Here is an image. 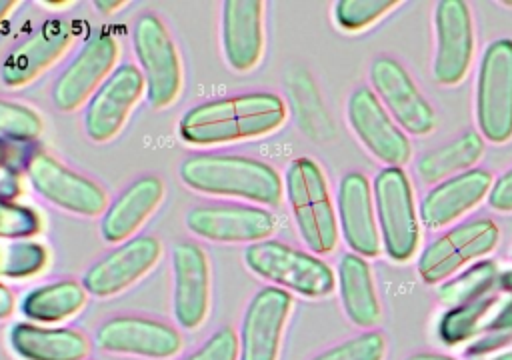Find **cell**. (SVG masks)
I'll use <instances>...</instances> for the list:
<instances>
[{
  "instance_id": "cell-1",
  "label": "cell",
  "mask_w": 512,
  "mask_h": 360,
  "mask_svg": "<svg viewBox=\"0 0 512 360\" xmlns=\"http://www.w3.org/2000/svg\"><path fill=\"white\" fill-rule=\"evenodd\" d=\"M288 118L286 102L274 92H244L190 106L178 134L190 146H222L274 134Z\"/></svg>"
},
{
  "instance_id": "cell-2",
  "label": "cell",
  "mask_w": 512,
  "mask_h": 360,
  "mask_svg": "<svg viewBox=\"0 0 512 360\" xmlns=\"http://www.w3.org/2000/svg\"><path fill=\"white\" fill-rule=\"evenodd\" d=\"M178 174L188 188L208 196L238 198L264 206H276L284 196L280 172L272 164L250 156L198 152L180 162Z\"/></svg>"
},
{
  "instance_id": "cell-3",
  "label": "cell",
  "mask_w": 512,
  "mask_h": 360,
  "mask_svg": "<svg viewBox=\"0 0 512 360\" xmlns=\"http://www.w3.org/2000/svg\"><path fill=\"white\" fill-rule=\"evenodd\" d=\"M284 196L304 246L316 256L334 252L340 230L322 166L310 156L290 160L284 170Z\"/></svg>"
},
{
  "instance_id": "cell-4",
  "label": "cell",
  "mask_w": 512,
  "mask_h": 360,
  "mask_svg": "<svg viewBox=\"0 0 512 360\" xmlns=\"http://www.w3.org/2000/svg\"><path fill=\"white\" fill-rule=\"evenodd\" d=\"M242 258L252 274L290 294L326 298L336 288V276L320 256L274 238L248 244Z\"/></svg>"
},
{
  "instance_id": "cell-5",
  "label": "cell",
  "mask_w": 512,
  "mask_h": 360,
  "mask_svg": "<svg viewBox=\"0 0 512 360\" xmlns=\"http://www.w3.org/2000/svg\"><path fill=\"white\" fill-rule=\"evenodd\" d=\"M382 250L392 262H408L420 244V216L404 168L384 166L372 180Z\"/></svg>"
},
{
  "instance_id": "cell-6",
  "label": "cell",
  "mask_w": 512,
  "mask_h": 360,
  "mask_svg": "<svg viewBox=\"0 0 512 360\" xmlns=\"http://www.w3.org/2000/svg\"><path fill=\"white\" fill-rule=\"evenodd\" d=\"M474 118L484 140L504 144L512 138V38H496L482 52Z\"/></svg>"
},
{
  "instance_id": "cell-7",
  "label": "cell",
  "mask_w": 512,
  "mask_h": 360,
  "mask_svg": "<svg viewBox=\"0 0 512 360\" xmlns=\"http://www.w3.org/2000/svg\"><path fill=\"white\" fill-rule=\"evenodd\" d=\"M500 242V228L486 216L458 222L432 238L418 254L416 270L424 284L438 286L462 268L488 256Z\"/></svg>"
},
{
  "instance_id": "cell-8",
  "label": "cell",
  "mask_w": 512,
  "mask_h": 360,
  "mask_svg": "<svg viewBox=\"0 0 512 360\" xmlns=\"http://www.w3.org/2000/svg\"><path fill=\"white\" fill-rule=\"evenodd\" d=\"M132 46L146 82L148 102L156 110L172 106L182 92L184 70L180 52L164 22L152 12L138 16L132 30Z\"/></svg>"
},
{
  "instance_id": "cell-9",
  "label": "cell",
  "mask_w": 512,
  "mask_h": 360,
  "mask_svg": "<svg viewBox=\"0 0 512 360\" xmlns=\"http://www.w3.org/2000/svg\"><path fill=\"white\" fill-rule=\"evenodd\" d=\"M118 56L120 44L112 32L92 34L58 74L52 86V104L60 112L80 110L116 70Z\"/></svg>"
},
{
  "instance_id": "cell-10",
  "label": "cell",
  "mask_w": 512,
  "mask_h": 360,
  "mask_svg": "<svg viewBox=\"0 0 512 360\" xmlns=\"http://www.w3.org/2000/svg\"><path fill=\"white\" fill-rule=\"evenodd\" d=\"M26 178L44 200L70 214L98 218L108 208L106 192L98 182L68 168L46 152L28 156Z\"/></svg>"
},
{
  "instance_id": "cell-11",
  "label": "cell",
  "mask_w": 512,
  "mask_h": 360,
  "mask_svg": "<svg viewBox=\"0 0 512 360\" xmlns=\"http://www.w3.org/2000/svg\"><path fill=\"white\" fill-rule=\"evenodd\" d=\"M368 80L372 92L406 134L426 136L436 128V110L394 56H374Z\"/></svg>"
},
{
  "instance_id": "cell-12",
  "label": "cell",
  "mask_w": 512,
  "mask_h": 360,
  "mask_svg": "<svg viewBox=\"0 0 512 360\" xmlns=\"http://www.w3.org/2000/svg\"><path fill=\"white\" fill-rule=\"evenodd\" d=\"M186 228L204 240L218 244H256L274 234L278 220L254 204L220 202L192 206L184 216Z\"/></svg>"
},
{
  "instance_id": "cell-13",
  "label": "cell",
  "mask_w": 512,
  "mask_h": 360,
  "mask_svg": "<svg viewBox=\"0 0 512 360\" xmlns=\"http://www.w3.org/2000/svg\"><path fill=\"white\" fill-rule=\"evenodd\" d=\"M432 76L440 86L460 84L474 60L476 38L468 2L440 0L434 4Z\"/></svg>"
},
{
  "instance_id": "cell-14",
  "label": "cell",
  "mask_w": 512,
  "mask_h": 360,
  "mask_svg": "<svg viewBox=\"0 0 512 360\" xmlns=\"http://www.w3.org/2000/svg\"><path fill=\"white\" fill-rule=\"evenodd\" d=\"M346 120L360 144L384 166L402 168L412 158L408 134L394 122L368 86H356L346 100Z\"/></svg>"
},
{
  "instance_id": "cell-15",
  "label": "cell",
  "mask_w": 512,
  "mask_h": 360,
  "mask_svg": "<svg viewBox=\"0 0 512 360\" xmlns=\"http://www.w3.org/2000/svg\"><path fill=\"white\" fill-rule=\"evenodd\" d=\"M94 344L108 354L168 360L182 350L184 338L168 322L136 314H118L98 324Z\"/></svg>"
},
{
  "instance_id": "cell-16",
  "label": "cell",
  "mask_w": 512,
  "mask_h": 360,
  "mask_svg": "<svg viewBox=\"0 0 512 360\" xmlns=\"http://www.w3.org/2000/svg\"><path fill=\"white\" fill-rule=\"evenodd\" d=\"M146 94V82L136 64H120L90 98L84 110V132L96 144L114 140Z\"/></svg>"
},
{
  "instance_id": "cell-17",
  "label": "cell",
  "mask_w": 512,
  "mask_h": 360,
  "mask_svg": "<svg viewBox=\"0 0 512 360\" xmlns=\"http://www.w3.org/2000/svg\"><path fill=\"white\" fill-rule=\"evenodd\" d=\"M162 244L156 236L136 234L90 264L82 286L90 296L112 298L140 282L160 260Z\"/></svg>"
},
{
  "instance_id": "cell-18",
  "label": "cell",
  "mask_w": 512,
  "mask_h": 360,
  "mask_svg": "<svg viewBox=\"0 0 512 360\" xmlns=\"http://www.w3.org/2000/svg\"><path fill=\"white\" fill-rule=\"evenodd\" d=\"M294 298L278 286H262L250 298L240 332V360H278Z\"/></svg>"
},
{
  "instance_id": "cell-19",
  "label": "cell",
  "mask_w": 512,
  "mask_h": 360,
  "mask_svg": "<svg viewBox=\"0 0 512 360\" xmlns=\"http://www.w3.org/2000/svg\"><path fill=\"white\" fill-rule=\"evenodd\" d=\"M172 312L182 330L200 328L210 312L212 274L206 252L192 240L172 244Z\"/></svg>"
},
{
  "instance_id": "cell-20",
  "label": "cell",
  "mask_w": 512,
  "mask_h": 360,
  "mask_svg": "<svg viewBox=\"0 0 512 360\" xmlns=\"http://www.w3.org/2000/svg\"><path fill=\"white\" fill-rule=\"evenodd\" d=\"M74 44V26L64 18L44 20L24 42L14 46L2 66L0 78L8 88H22L52 68Z\"/></svg>"
},
{
  "instance_id": "cell-21",
  "label": "cell",
  "mask_w": 512,
  "mask_h": 360,
  "mask_svg": "<svg viewBox=\"0 0 512 360\" xmlns=\"http://www.w3.org/2000/svg\"><path fill=\"white\" fill-rule=\"evenodd\" d=\"M338 230L350 252L374 258L382 252V240L374 210L372 184L360 170L346 172L336 190Z\"/></svg>"
},
{
  "instance_id": "cell-22",
  "label": "cell",
  "mask_w": 512,
  "mask_h": 360,
  "mask_svg": "<svg viewBox=\"0 0 512 360\" xmlns=\"http://www.w3.org/2000/svg\"><path fill=\"white\" fill-rule=\"evenodd\" d=\"M494 176L486 168H470L434 184L418 204L420 224L428 230L444 228L476 208L492 188Z\"/></svg>"
},
{
  "instance_id": "cell-23",
  "label": "cell",
  "mask_w": 512,
  "mask_h": 360,
  "mask_svg": "<svg viewBox=\"0 0 512 360\" xmlns=\"http://www.w3.org/2000/svg\"><path fill=\"white\" fill-rule=\"evenodd\" d=\"M264 10L260 0H226L222 4V54L238 74L254 70L264 54Z\"/></svg>"
},
{
  "instance_id": "cell-24",
  "label": "cell",
  "mask_w": 512,
  "mask_h": 360,
  "mask_svg": "<svg viewBox=\"0 0 512 360\" xmlns=\"http://www.w3.org/2000/svg\"><path fill=\"white\" fill-rule=\"evenodd\" d=\"M164 198V184L154 174H144L130 182L108 204L100 220V234L108 244H122L136 236L142 224L158 210Z\"/></svg>"
},
{
  "instance_id": "cell-25",
  "label": "cell",
  "mask_w": 512,
  "mask_h": 360,
  "mask_svg": "<svg viewBox=\"0 0 512 360\" xmlns=\"http://www.w3.org/2000/svg\"><path fill=\"white\" fill-rule=\"evenodd\" d=\"M10 350L20 360H88V338L68 326L14 322L8 332Z\"/></svg>"
},
{
  "instance_id": "cell-26",
  "label": "cell",
  "mask_w": 512,
  "mask_h": 360,
  "mask_svg": "<svg viewBox=\"0 0 512 360\" xmlns=\"http://www.w3.org/2000/svg\"><path fill=\"white\" fill-rule=\"evenodd\" d=\"M336 286L346 318L358 328L372 330L382 318V306L368 260L354 252H344L336 268Z\"/></svg>"
},
{
  "instance_id": "cell-27",
  "label": "cell",
  "mask_w": 512,
  "mask_h": 360,
  "mask_svg": "<svg viewBox=\"0 0 512 360\" xmlns=\"http://www.w3.org/2000/svg\"><path fill=\"white\" fill-rule=\"evenodd\" d=\"M484 154V138L476 130H464L452 140L422 152L416 160V176L424 184H438L460 172L476 168Z\"/></svg>"
},
{
  "instance_id": "cell-28",
  "label": "cell",
  "mask_w": 512,
  "mask_h": 360,
  "mask_svg": "<svg viewBox=\"0 0 512 360\" xmlns=\"http://www.w3.org/2000/svg\"><path fill=\"white\" fill-rule=\"evenodd\" d=\"M86 302L88 292L82 282L62 278L28 290L20 300V312L36 324H58L80 314Z\"/></svg>"
},
{
  "instance_id": "cell-29",
  "label": "cell",
  "mask_w": 512,
  "mask_h": 360,
  "mask_svg": "<svg viewBox=\"0 0 512 360\" xmlns=\"http://www.w3.org/2000/svg\"><path fill=\"white\" fill-rule=\"evenodd\" d=\"M504 292L492 290L484 296H478L466 304L446 308V312L438 320V338L446 346H460L468 344L484 326L492 310L502 300Z\"/></svg>"
},
{
  "instance_id": "cell-30",
  "label": "cell",
  "mask_w": 512,
  "mask_h": 360,
  "mask_svg": "<svg viewBox=\"0 0 512 360\" xmlns=\"http://www.w3.org/2000/svg\"><path fill=\"white\" fill-rule=\"evenodd\" d=\"M500 266L496 260L482 258L464 270L456 272L436 288V298L446 308H454L460 304H466L478 296H484L498 288L500 278Z\"/></svg>"
},
{
  "instance_id": "cell-31",
  "label": "cell",
  "mask_w": 512,
  "mask_h": 360,
  "mask_svg": "<svg viewBox=\"0 0 512 360\" xmlns=\"http://www.w3.org/2000/svg\"><path fill=\"white\" fill-rule=\"evenodd\" d=\"M512 344V294H504L480 332L464 346L466 358H488Z\"/></svg>"
},
{
  "instance_id": "cell-32",
  "label": "cell",
  "mask_w": 512,
  "mask_h": 360,
  "mask_svg": "<svg viewBox=\"0 0 512 360\" xmlns=\"http://www.w3.org/2000/svg\"><path fill=\"white\" fill-rule=\"evenodd\" d=\"M48 248L36 240L0 242V276L28 278L40 274L48 264Z\"/></svg>"
},
{
  "instance_id": "cell-33",
  "label": "cell",
  "mask_w": 512,
  "mask_h": 360,
  "mask_svg": "<svg viewBox=\"0 0 512 360\" xmlns=\"http://www.w3.org/2000/svg\"><path fill=\"white\" fill-rule=\"evenodd\" d=\"M398 0H338L332 8L334 22L344 32H360L384 18Z\"/></svg>"
},
{
  "instance_id": "cell-34",
  "label": "cell",
  "mask_w": 512,
  "mask_h": 360,
  "mask_svg": "<svg viewBox=\"0 0 512 360\" xmlns=\"http://www.w3.org/2000/svg\"><path fill=\"white\" fill-rule=\"evenodd\" d=\"M386 356V338L380 330H366L346 338L310 360H382Z\"/></svg>"
},
{
  "instance_id": "cell-35",
  "label": "cell",
  "mask_w": 512,
  "mask_h": 360,
  "mask_svg": "<svg viewBox=\"0 0 512 360\" xmlns=\"http://www.w3.org/2000/svg\"><path fill=\"white\" fill-rule=\"evenodd\" d=\"M42 118L30 106L0 98V136L14 142H32L42 134Z\"/></svg>"
},
{
  "instance_id": "cell-36",
  "label": "cell",
  "mask_w": 512,
  "mask_h": 360,
  "mask_svg": "<svg viewBox=\"0 0 512 360\" xmlns=\"http://www.w3.org/2000/svg\"><path fill=\"white\" fill-rule=\"evenodd\" d=\"M42 228L40 214L24 204H18L10 194L0 192V238L2 240H30Z\"/></svg>"
},
{
  "instance_id": "cell-37",
  "label": "cell",
  "mask_w": 512,
  "mask_h": 360,
  "mask_svg": "<svg viewBox=\"0 0 512 360\" xmlns=\"http://www.w3.org/2000/svg\"><path fill=\"white\" fill-rule=\"evenodd\" d=\"M240 358V342L238 334L230 326H220L212 336L204 340L200 348L182 360H238Z\"/></svg>"
},
{
  "instance_id": "cell-38",
  "label": "cell",
  "mask_w": 512,
  "mask_h": 360,
  "mask_svg": "<svg viewBox=\"0 0 512 360\" xmlns=\"http://www.w3.org/2000/svg\"><path fill=\"white\" fill-rule=\"evenodd\" d=\"M486 200H488V206L496 212H502V214L512 212V166L506 168L498 178H494Z\"/></svg>"
},
{
  "instance_id": "cell-39",
  "label": "cell",
  "mask_w": 512,
  "mask_h": 360,
  "mask_svg": "<svg viewBox=\"0 0 512 360\" xmlns=\"http://www.w3.org/2000/svg\"><path fill=\"white\" fill-rule=\"evenodd\" d=\"M14 304H16V300H14L12 290L0 282V320L8 318L14 312Z\"/></svg>"
},
{
  "instance_id": "cell-40",
  "label": "cell",
  "mask_w": 512,
  "mask_h": 360,
  "mask_svg": "<svg viewBox=\"0 0 512 360\" xmlns=\"http://www.w3.org/2000/svg\"><path fill=\"white\" fill-rule=\"evenodd\" d=\"M128 2L124 0H96L94 2V8L100 12V14H106V16H112L116 12H120Z\"/></svg>"
},
{
  "instance_id": "cell-41",
  "label": "cell",
  "mask_w": 512,
  "mask_h": 360,
  "mask_svg": "<svg viewBox=\"0 0 512 360\" xmlns=\"http://www.w3.org/2000/svg\"><path fill=\"white\" fill-rule=\"evenodd\" d=\"M404 360H458V358L448 356V354H440V352H414V354L406 356Z\"/></svg>"
},
{
  "instance_id": "cell-42",
  "label": "cell",
  "mask_w": 512,
  "mask_h": 360,
  "mask_svg": "<svg viewBox=\"0 0 512 360\" xmlns=\"http://www.w3.org/2000/svg\"><path fill=\"white\" fill-rule=\"evenodd\" d=\"M498 288H500V292H504V294H512V268L500 272Z\"/></svg>"
},
{
  "instance_id": "cell-43",
  "label": "cell",
  "mask_w": 512,
  "mask_h": 360,
  "mask_svg": "<svg viewBox=\"0 0 512 360\" xmlns=\"http://www.w3.org/2000/svg\"><path fill=\"white\" fill-rule=\"evenodd\" d=\"M16 6H18V0H0V24L12 14Z\"/></svg>"
},
{
  "instance_id": "cell-44",
  "label": "cell",
  "mask_w": 512,
  "mask_h": 360,
  "mask_svg": "<svg viewBox=\"0 0 512 360\" xmlns=\"http://www.w3.org/2000/svg\"><path fill=\"white\" fill-rule=\"evenodd\" d=\"M10 162V148L4 142V138H0V168H8Z\"/></svg>"
},
{
  "instance_id": "cell-45",
  "label": "cell",
  "mask_w": 512,
  "mask_h": 360,
  "mask_svg": "<svg viewBox=\"0 0 512 360\" xmlns=\"http://www.w3.org/2000/svg\"><path fill=\"white\" fill-rule=\"evenodd\" d=\"M480 360H512V350H502L498 354H492V356L480 358Z\"/></svg>"
},
{
  "instance_id": "cell-46",
  "label": "cell",
  "mask_w": 512,
  "mask_h": 360,
  "mask_svg": "<svg viewBox=\"0 0 512 360\" xmlns=\"http://www.w3.org/2000/svg\"><path fill=\"white\" fill-rule=\"evenodd\" d=\"M44 6H52V8H62V6H72V2H42Z\"/></svg>"
},
{
  "instance_id": "cell-47",
  "label": "cell",
  "mask_w": 512,
  "mask_h": 360,
  "mask_svg": "<svg viewBox=\"0 0 512 360\" xmlns=\"http://www.w3.org/2000/svg\"><path fill=\"white\" fill-rule=\"evenodd\" d=\"M504 6H512V2H504Z\"/></svg>"
},
{
  "instance_id": "cell-48",
  "label": "cell",
  "mask_w": 512,
  "mask_h": 360,
  "mask_svg": "<svg viewBox=\"0 0 512 360\" xmlns=\"http://www.w3.org/2000/svg\"><path fill=\"white\" fill-rule=\"evenodd\" d=\"M510 256H512V250H510Z\"/></svg>"
}]
</instances>
